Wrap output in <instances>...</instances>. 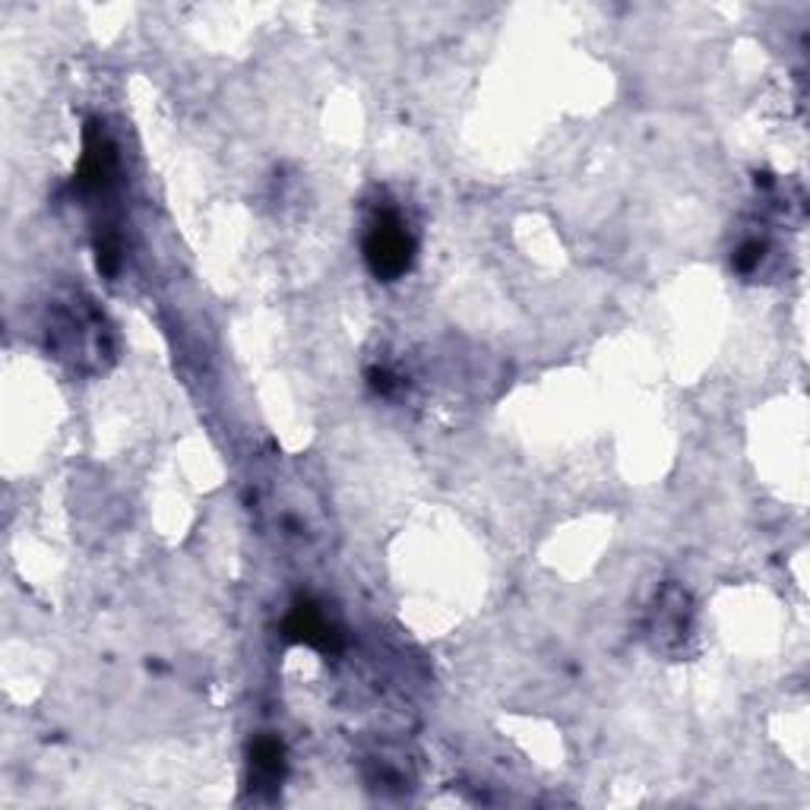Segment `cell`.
Here are the masks:
<instances>
[{"mask_svg":"<svg viewBox=\"0 0 810 810\" xmlns=\"http://www.w3.org/2000/svg\"><path fill=\"white\" fill-rule=\"evenodd\" d=\"M288 633H291L295 640H301V643L320 646V649H327L335 637L333 627L327 624V618H323L313 605H298V608L291 611V618H288Z\"/></svg>","mask_w":810,"mask_h":810,"instance_id":"obj_3","label":"cell"},{"mask_svg":"<svg viewBox=\"0 0 810 810\" xmlns=\"http://www.w3.org/2000/svg\"><path fill=\"white\" fill-rule=\"evenodd\" d=\"M251 766L263 782H279L286 769V747L276 738H257L251 747Z\"/></svg>","mask_w":810,"mask_h":810,"instance_id":"obj_4","label":"cell"},{"mask_svg":"<svg viewBox=\"0 0 810 810\" xmlns=\"http://www.w3.org/2000/svg\"><path fill=\"white\" fill-rule=\"evenodd\" d=\"M415 257V241L408 235V225L396 210H383L371 219L367 235H364V260L371 266V273L393 283L408 273Z\"/></svg>","mask_w":810,"mask_h":810,"instance_id":"obj_1","label":"cell"},{"mask_svg":"<svg viewBox=\"0 0 810 810\" xmlns=\"http://www.w3.org/2000/svg\"><path fill=\"white\" fill-rule=\"evenodd\" d=\"M688 620H691L688 596L681 589H665L656 601V611H652V637L662 640V643L684 640L688 637Z\"/></svg>","mask_w":810,"mask_h":810,"instance_id":"obj_2","label":"cell"}]
</instances>
